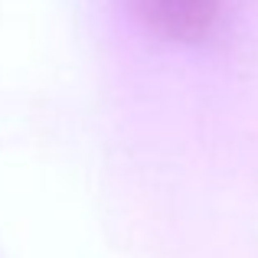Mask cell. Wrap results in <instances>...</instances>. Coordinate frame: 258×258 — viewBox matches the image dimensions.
I'll use <instances>...</instances> for the list:
<instances>
[{"label": "cell", "mask_w": 258, "mask_h": 258, "mask_svg": "<svg viewBox=\"0 0 258 258\" xmlns=\"http://www.w3.org/2000/svg\"><path fill=\"white\" fill-rule=\"evenodd\" d=\"M141 23L170 43H206L219 30L229 0H131Z\"/></svg>", "instance_id": "1"}]
</instances>
